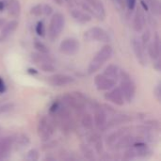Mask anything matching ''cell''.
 <instances>
[{
	"label": "cell",
	"instance_id": "60d3db41",
	"mask_svg": "<svg viewBox=\"0 0 161 161\" xmlns=\"http://www.w3.org/2000/svg\"><path fill=\"white\" fill-rule=\"evenodd\" d=\"M47 142V144L44 145L43 150H47V149L54 148V147H56V145H57V142H49V141H47V142Z\"/></svg>",
	"mask_w": 161,
	"mask_h": 161
},
{
	"label": "cell",
	"instance_id": "f1b7e54d",
	"mask_svg": "<svg viewBox=\"0 0 161 161\" xmlns=\"http://www.w3.org/2000/svg\"><path fill=\"white\" fill-rule=\"evenodd\" d=\"M144 125L150 127L151 129H153L154 131H158L160 129V123L158 120H154V119L148 120L144 123Z\"/></svg>",
	"mask_w": 161,
	"mask_h": 161
},
{
	"label": "cell",
	"instance_id": "603a6c76",
	"mask_svg": "<svg viewBox=\"0 0 161 161\" xmlns=\"http://www.w3.org/2000/svg\"><path fill=\"white\" fill-rule=\"evenodd\" d=\"M120 71L121 69L115 65V64H109L104 71L103 75H105L106 76L117 81L119 79V76H120Z\"/></svg>",
	"mask_w": 161,
	"mask_h": 161
},
{
	"label": "cell",
	"instance_id": "e575fe53",
	"mask_svg": "<svg viewBox=\"0 0 161 161\" xmlns=\"http://www.w3.org/2000/svg\"><path fill=\"white\" fill-rule=\"evenodd\" d=\"M151 41V33H150V30H145L144 32H143V34H142V40H141V42H142V45L144 46V48H146V45L148 44V42Z\"/></svg>",
	"mask_w": 161,
	"mask_h": 161
},
{
	"label": "cell",
	"instance_id": "7402d4cb",
	"mask_svg": "<svg viewBox=\"0 0 161 161\" xmlns=\"http://www.w3.org/2000/svg\"><path fill=\"white\" fill-rule=\"evenodd\" d=\"M89 142L92 145H93L97 154H99V155L103 154V150H104L103 141H102L101 136L98 133H92L89 136Z\"/></svg>",
	"mask_w": 161,
	"mask_h": 161
},
{
	"label": "cell",
	"instance_id": "d6a6232c",
	"mask_svg": "<svg viewBox=\"0 0 161 161\" xmlns=\"http://www.w3.org/2000/svg\"><path fill=\"white\" fill-rule=\"evenodd\" d=\"M30 13H31V15L36 16V17H39V16L42 15V5L37 4V5L33 6L30 8Z\"/></svg>",
	"mask_w": 161,
	"mask_h": 161
},
{
	"label": "cell",
	"instance_id": "5bb4252c",
	"mask_svg": "<svg viewBox=\"0 0 161 161\" xmlns=\"http://www.w3.org/2000/svg\"><path fill=\"white\" fill-rule=\"evenodd\" d=\"M18 25H19V23L16 20L6 22L0 31V42H4L9 36H11L15 32V30L18 28Z\"/></svg>",
	"mask_w": 161,
	"mask_h": 161
},
{
	"label": "cell",
	"instance_id": "ab89813d",
	"mask_svg": "<svg viewBox=\"0 0 161 161\" xmlns=\"http://www.w3.org/2000/svg\"><path fill=\"white\" fill-rule=\"evenodd\" d=\"M6 90H7V87H6L5 81H4V79L0 76V94L5 93Z\"/></svg>",
	"mask_w": 161,
	"mask_h": 161
},
{
	"label": "cell",
	"instance_id": "d590c367",
	"mask_svg": "<svg viewBox=\"0 0 161 161\" xmlns=\"http://www.w3.org/2000/svg\"><path fill=\"white\" fill-rule=\"evenodd\" d=\"M41 70H42L45 73H53L56 71L55 66L53 65V63H44V64H41L39 65Z\"/></svg>",
	"mask_w": 161,
	"mask_h": 161
},
{
	"label": "cell",
	"instance_id": "ac0fdd59",
	"mask_svg": "<svg viewBox=\"0 0 161 161\" xmlns=\"http://www.w3.org/2000/svg\"><path fill=\"white\" fill-rule=\"evenodd\" d=\"M70 14L74 18V20H75L80 24H87L92 20V16L91 14L77 8H72L70 10Z\"/></svg>",
	"mask_w": 161,
	"mask_h": 161
},
{
	"label": "cell",
	"instance_id": "52a82bcc",
	"mask_svg": "<svg viewBox=\"0 0 161 161\" xmlns=\"http://www.w3.org/2000/svg\"><path fill=\"white\" fill-rule=\"evenodd\" d=\"M84 39L88 42H108L110 41V36L104 28L99 26H93L85 31Z\"/></svg>",
	"mask_w": 161,
	"mask_h": 161
},
{
	"label": "cell",
	"instance_id": "5b68a950",
	"mask_svg": "<svg viewBox=\"0 0 161 161\" xmlns=\"http://www.w3.org/2000/svg\"><path fill=\"white\" fill-rule=\"evenodd\" d=\"M81 6L86 12L92 16H95L98 20H105L107 16L106 8L101 0H85L81 3Z\"/></svg>",
	"mask_w": 161,
	"mask_h": 161
},
{
	"label": "cell",
	"instance_id": "f35d334b",
	"mask_svg": "<svg viewBox=\"0 0 161 161\" xmlns=\"http://www.w3.org/2000/svg\"><path fill=\"white\" fill-rule=\"evenodd\" d=\"M137 0H125V6L129 10H133L136 8Z\"/></svg>",
	"mask_w": 161,
	"mask_h": 161
},
{
	"label": "cell",
	"instance_id": "3957f363",
	"mask_svg": "<svg viewBox=\"0 0 161 161\" xmlns=\"http://www.w3.org/2000/svg\"><path fill=\"white\" fill-rule=\"evenodd\" d=\"M57 128L55 121L48 116H42L40 118L37 125V133L41 141H50Z\"/></svg>",
	"mask_w": 161,
	"mask_h": 161
},
{
	"label": "cell",
	"instance_id": "c3c4849f",
	"mask_svg": "<svg viewBox=\"0 0 161 161\" xmlns=\"http://www.w3.org/2000/svg\"><path fill=\"white\" fill-rule=\"evenodd\" d=\"M57 5H59V6H61V5H63V0H53Z\"/></svg>",
	"mask_w": 161,
	"mask_h": 161
},
{
	"label": "cell",
	"instance_id": "9c48e42d",
	"mask_svg": "<svg viewBox=\"0 0 161 161\" xmlns=\"http://www.w3.org/2000/svg\"><path fill=\"white\" fill-rule=\"evenodd\" d=\"M132 47H133V51L135 54V57L138 60V62L142 65V66H146L148 63V59H147V56L145 53V48L142 45L141 40H139L138 38H133L132 40Z\"/></svg>",
	"mask_w": 161,
	"mask_h": 161
},
{
	"label": "cell",
	"instance_id": "cb8c5ba5",
	"mask_svg": "<svg viewBox=\"0 0 161 161\" xmlns=\"http://www.w3.org/2000/svg\"><path fill=\"white\" fill-rule=\"evenodd\" d=\"M81 116H82L81 117V125H82L83 128L85 130H92L94 125L93 117L92 116V114L85 111Z\"/></svg>",
	"mask_w": 161,
	"mask_h": 161
},
{
	"label": "cell",
	"instance_id": "d6986e66",
	"mask_svg": "<svg viewBox=\"0 0 161 161\" xmlns=\"http://www.w3.org/2000/svg\"><path fill=\"white\" fill-rule=\"evenodd\" d=\"M6 9L8 10V14L14 18H18L21 15L22 7L19 0H8L6 5Z\"/></svg>",
	"mask_w": 161,
	"mask_h": 161
},
{
	"label": "cell",
	"instance_id": "277c9868",
	"mask_svg": "<svg viewBox=\"0 0 161 161\" xmlns=\"http://www.w3.org/2000/svg\"><path fill=\"white\" fill-rule=\"evenodd\" d=\"M65 25V17L61 12H56L52 15L48 27V38L54 42L61 34Z\"/></svg>",
	"mask_w": 161,
	"mask_h": 161
},
{
	"label": "cell",
	"instance_id": "681fc988",
	"mask_svg": "<svg viewBox=\"0 0 161 161\" xmlns=\"http://www.w3.org/2000/svg\"><path fill=\"white\" fill-rule=\"evenodd\" d=\"M6 23V21L3 19V18H0V29L3 27V25H4V24Z\"/></svg>",
	"mask_w": 161,
	"mask_h": 161
},
{
	"label": "cell",
	"instance_id": "4fadbf2b",
	"mask_svg": "<svg viewBox=\"0 0 161 161\" xmlns=\"http://www.w3.org/2000/svg\"><path fill=\"white\" fill-rule=\"evenodd\" d=\"M105 99L116 106L122 107L125 105V98L120 88H115L105 94Z\"/></svg>",
	"mask_w": 161,
	"mask_h": 161
},
{
	"label": "cell",
	"instance_id": "4dcf8cb0",
	"mask_svg": "<svg viewBox=\"0 0 161 161\" xmlns=\"http://www.w3.org/2000/svg\"><path fill=\"white\" fill-rule=\"evenodd\" d=\"M152 42H153V44H154V47H155V49H156L157 53L160 56L161 43H160V36H159V33H158V32H156V33H155L154 40H153Z\"/></svg>",
	"mask_w": 161,
	"mask_h": 161
},
{
	"label": "cell",
	"instance_id": "f6af8a7d",
	"mask_svg": "<svg viewBox=\"0 0 161 161\" xmlns=\"http://www.w3.org/2000/svg\"><path fill=\"white\" fill-rule=\"evenodd\" d=\"M141 7H142V8L143 10H148V9H149L148 5H147V3H146L144 0H141Z\"/></svg>",
	"mask_w": 161,
	"mask_h": 161
},
{
	"label": "cell",
	"instance_id": "4316f807",
	"mask_svg": "<svg viewBox=\"0 0 161 161\" xmlns=\"http://www.w3.org/2000/svg\"><path fill=\"white\" fill-rule=\"evenodd\" d=\"M33 45H34V48L37 50V52H40V53H44V54H48L49 53V48L48 46L43 43L42 42L35 39L34 40V42H33Z\"/></svg>",
	"mask_w": 161,
	"mask_h": 161
},
{
	"label": "cell",
	"instance_id": "836d02e7",
	"mask_svg": "<svg viewBox=\"0 0 161 161\" xmlns=\"http://www.w3.org/2000/svg\"><path fill=\"white\" fill-rule=\"evenodd\" d=\"M14 107H15V105L13 103H5L3 105H0V114L7 113V112L13 110Z\"/></svg>",
	"mask_w": 161,
	"mask_h": 161
},
{
	"label": "cell",
	"instance_id": "8992f818",
	"mask_svg": "<svg viewBox=\"0 0 161 161\" xmlns=\"http://www.w3.org/2000/svg\"><path fill=\"white\" fill-rule=\"evenodd\" d=\"M60 100L70 110L75 111L77 115H82L86 110V104L75 93L63 94Z\"/></svg>",
	"mask_w": 161,
	"mask_h": 161
},
{
	"label": "cell",
	"instance_id": "7bdbcfd3",
	"mask_svg": "<svg viewBox=\"0 0 161 161\" xmlns=\"http://www.w3.org/2000/svg\"><path fill=\"white\" fill-rule=\"evenodd\" d=\"M160 58L156 59V62L154 63V68L158 71V72H160L161 70V63H160Z\"/></svg>",
	"mask_w": 161,
	"mask_h": 161
},
{
	"label": "cell",
	"instance_id": "2e32d148",
	"mask_svg": "<svg viewBox=\"0 0 161 161\" xmlns=\"http://www.w3.org/2000/svg\"><path fill=\"white\" fill-rule=\"evenodd\" d=\"M145 26V15L142 7H138L134 15L133 20V28L136 32H142Z\"/></svg>",
	"mask_w": 161,
	"mask_h": 161
},
{
	"label": "cell",
	"instance_id": "7dc6e473",
	"mask_svg": "<svg viewBox=\"0 0 161 161\" xmlns=\"http://www.w3.org/2000/svg\"><path fill=\"white\" fill-rule=\"evenodd\" d=\"M8 156V153H0V160L7 158Z\"/></svg>",
	"mask_w": 161,
	"mask_h": 161
},
{
	"label": "cell",
	"instance_id": "1f68e13d",
	"mask_svg": "<svg viewBox=\"0 0 161 161\" xmlns=\"http://www.w3.org/2000/svg\"><path fill=\"white\" fill-rule=\"evenodd\" d=\"M40 158V153L37 149H31L27 152L26 159L29 161H36Z\"/></svg>",
	"mask_w": 161,
	"mask_h": 161
},
{
	"label": "cell",
	"instance_id": "8d00e7d4",
	"mask_svg": "<svg viewBox=\"0 0 161 161\" xmlns=\"http://www.w3.org/2000/svg\"><path fill=\"white\" fill-rule=\"evenodd\" d=\"M52 13H53V8L50 5L46 4L42 6V14H44L45 16H50Z\"/></svg>",
	"mask_w": 161,
	"mask_h": 161
},
{
	"label": "cell",
	"instance_id": "484cf974",
	"mask_svg": "<svg viewBox=\"0 0 161 161\" xmlns=\"http://www.w3.org/2000/svg\"><path fill=\"white\" fill-rule=\"evenodd\" d=\"M12 148V137H4L0 139V153H8Z\"/></svg>",
	"mask_w": 161,
	"mask_h": 161
},
{
	"label": "cell",
	"instance_id": "e0dca14e",
	"mask_svg": "<svg viewBox=\"0 0 161 161\" xmlns=\"http://www.w3.org/2000/svg\"><path fill=\"white\" fill-rule=\"evenodd\" d=\"M92 117H93L94 125L99 130H101L104 127V125H106V123L108 122V114L102 108V106L94 109V114Z\"/></svg>",
	"mask_w": 161,
	"mask_h": 161
},
{
	"label": "cell",
	"instance_id": "44dd1931",
	"mask_svg": "<svg viewBox=\"0 0 161 161\" xmlns=\"http://www.w3.org/2000/svg\"><path fill=\"white\" fill-rule=\"evenodd\" d=\"M30 58L31 60L37 65H41L44 63H54V59L51 56H49V53L48 54L40 53V52L32 53Z\"/></svg>",
	"mask_w": 161,
	"mask_h": 161
},
{
	"label": "cell",
	"instance_id": "816d5d0a",
	"mask_svg": "<svg viewBox=\"0 0 161 161\" xmlns=\"http://www.w3.org/2000/svg\"><path fill=\"white\" fill-rule=\"evenodd\" d=\"M44 160H55V158H51V157H46L44 158Z\"/></svg>",
	"mask_w": 161,
	"mask_h": 161
},
{
	"label": "cell",
	"instance_id": "d4e9b609",
	"mask_svg": "<svg viewBox=\"0 0 161 161\" xmlns=\"http://www.w3.org/2000/svg\"><path fill=\"white\" fill-rule=\"evenodd\" d=\"M80 150H81V153H82L83 157L87 160H96V157H95V154H94L92 148L91 146H89L88 144H81L80 145Z\"/></svg>",
	"mask_w": 161,
	"mask_h": 161
},
{
	"label": "cell",
	"instance_id": "6da1fadb",
	"mask_svg": "<svg viewBox=\"0 0 161 161\" xmlns=\"http://www.w3.org/2000/svg\"><path fill=\"white\" fill-rule=\"evenodd\" d=\"M112 54H113L112 46L109 44L104 45L95 54L93 58L91 60L89 67H88V74L92 75V74L96 73L97 71H99L101 69V67H103V65L111 58Z\"/></svg>",
	"mask_w": 161,
	"mask_h": 161
},
{
	"label": "cell",
	"instance_id": "f546056e",
	"mask_svg": "<svg viewBox=\"0 0 161 161\" xmlns=\"http://www.w3.org/2000/svg\"><path fill=\"white\" fill-rule=\"evenodd\" d=\"M35 31L40 37H44L45 36V25L42 21H39L35 26Z\"/></svg>",
	"mask_w": 161,
	"mask_h": 161
},
{
	"label": "cell",
	"instance_id": "b9f144b4",
	"mask_svg": "<svg viewBox=\"0 0 161 161\" xmlns=\"http://www.w3.org/2000/svg\"><path fill=\"white\" fill-rule=\"evenodd\" d=\"M113 2L120 8H125V0H113Z\"/></svg>",
	"mask_w": 161,
	"mask_h": 161
},
{
	"label": "cell",
	"instance_id": "ba28073f",
	"mask_svg": "<svg viewBox=\"0 0 161 161\" xmlns=\"http://www.w3.org/2000/svg\"><path fill=\"white\" fill-rule=\"evenodd\" d=\"M80 48L79 42L75 38H66L59 43V51L67 56L75 55Z\"/></svg>",
	"mask_w": 161,
	"mask_h": 161
},
{
	"label": "cell",
	"instance_id": "bcb514c9",
	"mask_svg": "<svg viewBox=\"0 0 161 161\" xmlns=\"http://www.w3.org/2000/svg\"><path fill=\"white\" fill-rule=\"evenodd\" d=\"M6 5H7V1L0 0V11H3L6 8Z\"/></svg>",
	"mask_w": 161,
	"mask_h": 161
},
{
	"label": "cell",
	"instance_id": "8fae6325",
	"mask_svg": "<svg viewBox=\"0 0 161 161\" xmlns=\"http://www.w3.org/2000/svg\"><path fill=\"white\" fill-rule=\"evenodd\" d=\"M116 84V81L106 76L103 74H99L94 77V85L98 91H109Z\"/></svg>",
	"mask_w": 161,
	"mask_h": 161
},
{
	"label": "cell",
	"instance_id": "7c38bea8",
	"mask_svg": "<svg viewBox=\"0 0 161 161\" xmlns=\"http://www.w3.org/2000/svg\"><path fill=\"white\" fill-rule=\"evenodd\" d=\"M132 121V118L129 116V115H126V114H118L116 116H114L112 119H110L108 122L106 123V125H104V127L101 129V131H108V130H110L120 125H123V124H127V123H130Z\"/></svg>",
	"mask_w": 161,
	"mask_h": 161
},
{
	"label": "cell",
	"instance_id": "ee69618b",
	"mask_svg": "<svg viewBox=\"0 0 161 161\" xmlns=\"http://www.w3.org/2000/svg\"><path fill=\"white\" fill-rule=\"evenodd\" d=\"M148 20H149V22L152 24V25H153V26L157 27V25H158V22H157V20H156L155 18H153L152 16H148Z\"/></svg>",
	"mask_w": 161,
	"mask_h": 161
},
{
	"label": "cell",
	"instance_id": "30bf717a",
	"mask_svg": "<svg viewBox=\"0 0 161 161\" xmlns=\"http://www.w3.org/2000/svg\"><path fill=\"white\" fill-rule=\"evenodd\" d=\"M48 82L54 87H65L75 82V78L64 74H55L48 77Z\"/></svg>",
	"mask_w": 161,
	"mask_h": 161
},
{
	"label": "cell",
	"instance_id": "f907efd6",
	"mask_svg": "<svg viewBox=\"0 0 161 161\" xmlns=\"http://www.w3.org/2000/svg\"><path fill=\"white\" fill-rule=\"evenodd\" d=\"M28 73H31V74H37L38 72H37L35 69H28Z\"/></svg>",
	"mask_w": 161,
	"mask_h": 161
},
{
	"label": "cell",
	"instance_id": "83f0119b",
	"mask_svg": "<svg viewBox=\"0 0 161 161\" xmlns=\"http://www.w3.org/2000/svg\"><path fill=\"white\" fill-rule=\"evenodd\" d=\"M146 47H147V50H148V55H149V57L152 59L156 60V59H158V58H160V56L157 53V51H156V49L154 47V44H153V42L152 41H150L148 42V44L146 45Z\"/></svg>",
	"mask_w": 161,
	"mask_h": 161
},
{
	"label": "cell",
	"instance_id": "74e56055",
	"mask_svg": "<svg viewBox=\"0 0 161 161\" xmlns=\"http://www.w3.org/2000/svg\"><path fill=\"white\" fill-rule=\"evenodd\" d=\"M154 96L156 97V99L160 102L161 101V85L158 84L157 87L154 89Z\"/></svg>",
	"mask_w": 161,
	"mask_h": 161
},
{
	"label": "cell",
	"instance_id": "7a4b0ae2",
	"mask_svg": "<svg viewBox=\"0 0 161 161\" xmlns=\"http://www.w3.org/2000/svg\"><path fill=\"white\" fill-rule=\"evenodd\" d=\"M119 78H121V83H120L119 88L124 95L125 101H127L128 103L133 102V100L135 99V96H136V92H137L135 82L133 81V79L129 75V74L126 73L125 70L120 71Z\"/></svg>",
	"mask_w": 161,
	"mask_h": 161
},
{
	"label": "cell",
	"instance_id": "ffe728a7",
	"mask_svg": "<svg viewBox=\"0 0 161 161\" xmlns=\"http://www.w3.org/2000/svg\"><path fill=\"white\" fill-rule=\"evenodd\" d=\"M30 143L29 138L25 134H19L15 137H12V147L15 150H21L28 146Z\"/></svg>",
	"mask_w": 161,
	"mask_h": 161
},
{
	"label": "cell",
	"instance_id": "9a60e30c",
	"mask_svg": "<svg viewBox=\"0 0 161 161\" xmlns=\"http://www.w3.org/2000/svg\"><path fill=\"white\" fill-rule=\"evenodd\" d=\"M131 129H132L131 127H124V128H121V129H119V130L114 131L113 133H110V134L107 137V139H106V144H107V146L109 147V148L111 149V148L113 147V145H114V144H115L123 136H125V135L130 133Z\"/></svg>",
	"mask_w": 161,
	"mask_h": 161
}]
</instances>
